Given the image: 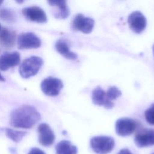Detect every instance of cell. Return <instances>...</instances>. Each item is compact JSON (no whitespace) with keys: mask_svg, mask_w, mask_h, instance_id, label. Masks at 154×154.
Returning a JSON list of instances; mask_svg holds the SVG:
<instances>
[{"mask_svg":"<svg viewBox=\"0 0 154 154\" xmlns=\"http://www.w3.org/2000/svg\"><path fill=\"white\" fill-rule=\"evenodd\" d=\"M106 94L108 99L111 101L112 100H115L120 97L122 95V92L118 88L113 86L108 88Z\"/></svg>","mask_w":154,"mask_h":154,"instance_id":"obj_20","label":"cell"},{"mask_svg":"<svg viewBox=\"0 0 154 154\" xmlns=\"http://www.w3.org/2000/svg\"><path fill=\"white\" fill-rule=\"evenodd\" d=\"M153 53H154V45L153 46Z\"/></svg>","mask_w":154,"mask_h":154,"instance_id":"obj_26","label":"cell"},{"mask_svg":"<svg viewBox=\"0 0 154 154\" xmlns=\"http://www.w3.org/2000/svg\"><path fill=\"white\" fill-rule=\"evenodd\" d=\"M48 2L50 6L58 9L54 14L56 18L66 19L69 16L70 11L66 1H49Z\"/></svg>","mask_w":154,"mask_h":154,"instance_id":"obj_15","label":"cell"},{"mask_svg":"<svg viewBox=\"0 0 154 154\" xmlns=\"http://www.w3.org/2000/svg\"><path fill=\"white\" fill-rule=\"evenodd\" d=\"M28 154H46L43 150L38 148L34 147L32 148L28 152Z\"/></svg>","mask_w":154,"mask_h":154,"instance_id":"obj_22","label":"cell"},{"mask_svg":"<svg viewBox=\"0 0 154 154\" xmlns=\"http://www.w3.org/2000/svg\"><path fill=\"white\" fill-rule=\"evenodd\" d=\"M117 154H132V153L128 149H122Z\"/></svg>","mask_w":154,"mask_h":154,"instance_id":"obj_23","label":"cell"},{"mask_svg":"<svg viewBox=\"0 0 154 154\" xmlns=\"http://www.w3.org/2000/svg\"><path fill=\"white\" fill-rule=\"evenodd\" d=\"M20 61L18 52H5L0 56V70L5 71L8 69L17 66Z\"/></svg>","mask_w":154,"mask_h":154,"instance_id":"obj_11","label":"cell"},{"mask_svg":"<svg viewBox=\"0 0 154 154\" xmlns=\"http://www.w3.org/2000/svg\"><path fill=\"white\" fill-rule=\"evenodd\" d=\"M5 131L6 135L12 141L16 143H18L20 141H21V140L24 137V136L26 134V131H17L10 128H5Z\"/></svg>","mask_w":154,"mask_h":154,"instance_id":"obj_18","label":"cell"},{"mask_svg":"<svg viewBox=\"0 0 154 154\" xmlns=\"http://www.w3.org/2000/svg\"><path fill=\"white\" fill-rule=\"evenodd\" d=\"M43 64V60L37 56H32L24 60L19 66L20 75L23 78H29L35 75Z\"/></svg>","mask_w":154,"mask_h":154,"instance_id":"obj_2","label":"cell"},{"mask_svg":"<svg viewBox=\"0 0 154 154\" xmlns=\"http://www.w3.org/2000/svg\"><path fill=\"white\" fill-rule=\"evenodd\" d=\"M55 46L57 52H59V54L62 55L63 57H64L66 58L71 60H75L77 59L78 56L76 54L72 52L69 49L68 44L64 40H58L56 42Z\"/></svg>","mask_w":154,"mask_h":154,"instance_id":"obj_16","label":"cell"},{"mask_svg":"<svg viewBox=\"0 0 154 154\" xmlns=\"http://www.w3.org/2000/svg\"><path fill=\"white\" fill-rule=\"evenodd\" d=\"M5 81V79L4 76L0 73V81Z\"/></svg>","mask_w":154,"mask_h":154,"instance_id":"obj_24","label":"cell"},{"mask_svg":"<svg viewBox=\"0 0 154 154\" xmlns=\"http://www.w3.org/2000/svg\"><path fill=\"white\" fill-rule=\"evenodd\" d=\"M91 149L97 154H107L114 147L115 142L112 138L108 136H96L90 139Z\"/></svg>","mask_w":154,"mask_h":154,"instance_id":"obj_3","label":"cell"},{"mask_svg":"<svg viewBox=\"0 0 154 154\" xmlns=\"http://www.w3.org/2000/svg\"><path fill=\"white\" fill-rule=\"evenodd\" d=\"M135 143L138 147H146L154 145V129H143L135 135Z\"/></svg>","mask_w":154,"mask_h":154,"instance_id":"obj_10","label":"cell"},{"mask_svg":"<svg viewBox=\"0 0 154 154\" xmlns=\"http://www.w3.org/2000/svg\"><path fill=\"white\" fill-rule=\"evenodd\" d=\"M92 100L94 104L103 106L107 109H111L114 106V103L108 99L105 91L100 87H97L93 90Z\"/></svg>","mask_w":154,"mask_h":154,"instance_id":"obj_13","label":"cell"},{"mask_svg":"<svg viewBox=\"0 0 154 154\" xmlns=\"http://www.w3.org/2000/svg\"><path fill=\"white\" fill-rule=\"evenodd\" d=\"M152 154H154V153H152Z\"/></svg>","mask_w":154,"mask_h":154,"instance_id":"obj_28","label":"cell"},{"mask_svg":"<svg viewBox=\"0 0 154 154\" xmlns=\"http://www.w3.org/2000/svg\"><path fill=\"white\" fill-rule=\"evenodd\" d=\"M40 119L41 116L35 107L24 105L11 111L10 116V123L14 128L30 129Z\"/></svg>","mask_w":154,"mask_h":154,"instance_id":"obj_1","label":"cell"},{"mask_svg":"<svg viewBox=\"0 0 154 154\" xmlns=\"http://www.w3.org/2000/svg\"><path fill=\"white\" fill-rule=\"evenodd\" d=\"M23 15L30 21L37 23H46L47 16L45 11L39 7L31 6L24 8L22 10Z\"/></svg>","mask_w":154,"mask_h":154,"instance_id":"obj_8","label":"cell"},{"mask_svg":"<svg viewBox=\"0 0 154 154\" xmlns=\"http://www.w3.org/2000/svg\"><path fill=\"white\" fill-rule=\"evenodd\" d=\"M0 19L8 22H14L16 19L15 14L10 8H4L0 9Z\"/></svg>","mask_w":154,"mask_h":154,"instance_id":"obj_19","label":"cell"},{"mask_svg":"<svg viewBox=\"0 0 154 154\" xmlns=\"http://www.w3.org/2000/svg\"><path fill=\"white\" fill-rule=\"evenodd\" d=\"M16 32L8 28H2L0 31V44L7 49L11 48L15 43Z\"/></svg>","mask_w":154,"mask_h":154,"instance_id":"obj_14","label":"cell"},{"mask_svg":"<svg viewBox=\"0 0 154 154\" xmlns=\"http://www.w3.org/2000/svg\"><path fill=\"white\" fill-rule=\"evenodd\" d=\"M56 154H77V148L67 140L60 141L55 146Z\"/></svg>","mask_w":154,"mask_h":154,"instance_id":"obj_17","label":"cell"},{"mask_svg":"<svg viewBox=\"0 0 154 154\" xmlns=\"http://www.w3.org/2000/svg\"><path fill=\"white\" fill-rule=\"evenodd\" d=\"M2 2H3V1H2V0H0V5L2 4Z\"/></svg>","mask_w":154,"mask_h":154,"instance_id":"obj_25","label":"cell"},{"mask_svg":"<svg viewBox=\"0 0 154 154\" xmlns=\"http://www.w3.org/2000/svg\"><path fill=\"white\" fill-rule=\"evenodd\" d=\"M40 38L31 32L21 33L17 38V45L20 49H36L41 46Z\"/></svg>","mask_w":154,"mask_h":154,"instance_id":"obj_5","label":"cell"},{"mask_svg":"<svg viewBox=\"0 0 154 154\" xmlns=\"http://www.w3.org/2000/svg\"><path fill=\"white\" fill-rule=\"evenodd\" d=\"M1 25H0V31H1Z\"/></svg>","mask_w":154,"mask_h":154,"instance_id":"obj_27","label":"cell"},{"mask_svg":"<svg viewBox=\"0 0 154 154\" xmlns=\"http://www.w3.org/2000/svg\"><path fill=\"white\" fill-rule=\"evenodd\" d=\"M94 25L93 19L85 17L82 14H78L73 19L72 28L75 31H79L83 33L88 34L92 31Z\"/></svg>","mask_w":154,"mask_h":154,"instance_id":"obj_6","label":"cell"},{"mask_svg":"<svg viewBox=\"0 0 154 154\" xmlns=\"http://www.w3.org/2000/svg\"><path fill=\"white\" fill-rule=\"evenodd\" d=\"M40 87L42 91L45 94L55 96L59 94L60 90L63 87V84L60 79L49 76L42 81Z\"/></svg>","mask_w":154,"mask_h":154,"instance_id":"obj_4","label":"cell"},{"mask_svg":"<svg viewBox=\"0 0 154 154\" xmlns=\"http://www.w3.org/2000/svg\"><path fill=\"white\" fill-rule=\"evenodd\" d=\"M144 116L146 121L150 125H154V103L145 111Z\"/></svg>","mask_w":154,"mask_h":154,"instance_id":"obj_21","label":"cell"},{"mask_svg":"<svg viewBox=\"0 0 154 154\" xmlns=\"http://www.w3.org/2000/svg\"><path fill=\"white\" fill-rule=\"evenodd\" d=\"M137 127L136 122L129 118H121L116 123V132L117 135L126 137L131 135Z\"/></svg>","mask_w":154,"mask_h":154,"instance_id":"obj_7","label":"cell"},{"mask_svg":"<svg viewBox=\"0 0 154 154\" xmlns=\"http://www.w3.org/2000/svg\"><path fill=\"white\" fill-rule=\"evenodd\" d=\"M130 28L135 33L140 34L146 27L147 21L144 16L140 11H134L130 14L128 19Z\"/></svg>","mask_w":154,"mask_h":154,"instance_id":"obj_9","label":"cell"},{"mask_svg":"<svg viewBox=\"0 0 154 154\" xmlns=\"http://www.w3.org/2000/svg\"><path fill=\"white\" fill-rule=\"evenodd\" d=\"M38 141L43 146H51L55 140V135L50 126L46 123H42L38 127Z\"/></svg>","mask_w":154,"mask_h":154,"instance_id":"obj_12","label":"cell"}]
</instances>
